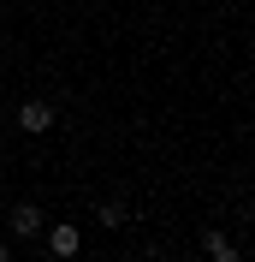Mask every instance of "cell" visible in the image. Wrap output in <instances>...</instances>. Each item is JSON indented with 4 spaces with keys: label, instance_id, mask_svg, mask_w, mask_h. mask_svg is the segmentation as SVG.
I'll use <instances>...</instances> for the list:
<instances>
[{
    "label": "cell",
    "instance_id": "cell-6",
    "mask_svg": "<svg viewBox=\"0 0 255 262\" xmlns=\"http://www.w3.org/2000/svg\"><path fill=\"white\" fill-rule=\"evenodd\" d=\"M0 262H12V250H6V245H0Z\"/></svg>",
    "mask_w": 255,
    "mask_h": 262
},
{
    "label": "cell",
    "instance_id": "cell-2",
    "mask_svg": "<svg viewBox=\"0 0 255 262\" xmlns=\"http://www.w3.org/2000/svg\"><path fill=\"white\" fill-rule=\"evenodd\" d=\"M6 227H12V238H36V232L48 227V214H42V203H12L6 209Z\"/></svg>",
    "mask_w": 255,
    "mask_h": 262
},
{
    "label": "cell",
    "instance_id": "cell-5",
    "mask_svg": "<svg viewBox=\"0 0 255 262\" xmlns=\"http://www.w3.org/2000/svg\"><path fill=\"white\" fill-rule=\"evenodd\" d=\"M95 221H101L107 232H119V227L131 221V209H125V203H101V209H95Z\"/></svg>",
    "mask_w": 255,
    "mask_h": 262
},
{
    "label": "cell",
    "instance_id": "cell-3",
    "mask_svg": "<svg viewBox=\"0 0 255 262\" xmlns=\"http://www.w3.org/2000/svg\"><path fill=\"white\" fill-rule=\"evenodd\" d=\"M42 232H48V250H54V256H60V262H71V256H78V227H71V221H54V227H42Z\"/></svg>",
    "mask_w": 255,
    "mask_h": 262
},
{
    "label": "cell",
    "instance_id": "cell-4",
    "mask_svg": "<svg viewBox=\"0 0 255 262\" xmlns=\"http://www.w3.org/2000/svg\"><path fill=\"white\" fill-rule=\"evenodd\" d=\"M202 250H208V262H243V250L232 245V238H225V232H214V227L202 232Z\"/></svg>",
    "mask_w": 255,
    "mask_h": 262
},
{
    "label": "cell",
    "instance_id": "cell-1",
    "mask_svg": "<svg viewBox=\"0 0 255 262\" xmlns=\"http://www.w3.org/2000/svg\"><path fill=\"white\" fill-rule=\"evenodd\" d=\"M54 119H60V107H54V101H24V107L12 114V125L24 131V137H42V131H54Z\"/></svg>",
    "mask_w": 255,
    "mask_h": 262
},
{
    "label": "cell",
    "instance_id": "cell-7",
    "mask_svg": "<svg viewBox=\"0 0 255 262\" xmlns=\"http://www.w3.org/2000/svg\"><path fill=\"white\" fill-rule=\"evenodd\" d=\"M0 143H6V119H0Z\"/></svg>",
    "mask_w": 255,
    "mask_h": 262
}]
</instances>
